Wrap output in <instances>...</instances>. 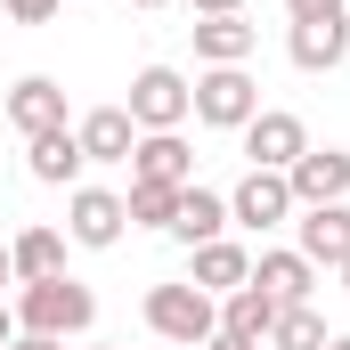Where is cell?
Wrapping results in <instances>:
<instances>
[{
  "label": "cell",
  "mask_w": 350,
  "mask_h": 350,
  "mask_svg": "<svg viewBox=\"0 0 350 350\" xmlns=\"http://www.w3.org/2000/svg\"><path fill=\"white\" fill-rule=\"evenodd\" d=\"M326 318L310 310V301H293V310H277V326H269V350H326Z\"/></svg>",
  "instance_id": "cell-21"
},
{
  "label": "cell",
  "mask_w": 350,
  "mask_h": 350,
  "mask_svg": "<svg viewBox=\"0 0 350 350\" xmlns=\"http://www.w3.org/2000/svg\"><path fill=\"white\" fill-rule=\"evenodd\" d=\"M8 122H16L25 139H41V131H66V82H49V74H25V82L8 90Z\"/></svg>",
  "instance_id": "cell-15"
},
{
  "label": "cell",
  "mask_w": 350,
  "mask_h": 350,
  "mask_svg": "<svg viewBox=\"0 0 350 350\" xmlns=\"http://www.w3.org/2000/svg\"><path fill=\"white\" fill-rule=\"evenodd\" d=\"M187 285H204V293L220 301V293L253 285V253H245L237 237H212V245H196V253H187Z\"/></svg>",
  "instance_id": "cell-13"
},
{
  "label": "cell",
  "mask_w": 350,
  "mask_h": 350,
  "mask_svg": "<svg viewBox=\"0 0 350 350\" xmlns=\"http://www.w3.org/2000/svg\"><path fill=\"white\" fill-rule=\"evenodd\" d=\"M334 277H342V293H350V261H342V269H334Z\"/></svg>",
  "instance_id": "cell-31"
},
{
  "label": "cell",
  "mask_w": 350,
  "mask_h": 350,
  "mask_svg": "<svg viewBox=\"0 0 350 350\" xmlns=\"http://www.w3.org/2000/svg\"><path fill=\"white\" fill-rule=\"evenodd\" d=\"M147 334L204 350L220 334V301H212L204 285H187V277H163V285H147Z\"/></svg>",
  "instance_id": "cell-2"
},
{
  "label": "cell",
  "mask_w": 350,
  "mask_h": 350,
  "mask_svg": "<svg viewBox=\"0 0 350 350\" xmlns=\"http://www.w3.org/2000/svg\"><path fill=\"white\" fill-rule=\"evenodd\" d=\"M326 350H350V334H334V342H326Z\"/></svg>",
  "instance_id": "cell-32"
},
{
  "label": "cell",
  "mask_w": 350,
  "mask_h": 350,
  "mask_svg": "<svg viewBox=\"0 0 350 350\" xmlns=\"http://www.w3.org/2000/svg\"><path fill=\"white\" fill-rule=\"evenodd\" d=\"M163 237H179L187 253H196V245H212V237H228V196H212L204 179H187V187H179V204H172V228H163Z\"/></svg>",
  "instance_id": "cell-10"
},
{
  "label": "cell",
  "mask_w": 350,
  "mask_h": 350,
  "mask_svg": "<svg viewBox=\"0 0 350 350\" xmlns=\"http://www.w3.org/2000/svg\"><path fill=\"white\" fill-rule=\"evenodd\" d=\"M285 57L301 74H334L350 57V16H318V25H285Z\"/></svg>",
  "instance_id": "cell-11"
},
{
  "label": "cell",
  "mask_w": 350,
  "mask_h": 350,
  "mask_svg": "<svg viewBox=\"0 0 350 350\" xmlns=\"http://www.w3.org/2000/svg\"><path fill=\"white\" fill-rule=\"evenodd\" d=\"M0 285H16V261H8V245H0Z\"/></svg>",
  "instance_id": "cell-29"
},
{
  "label": "cell",
  "mask_w": 350,
  "mask_h": 350,
  "mask_svg": "<svg viewBox=\"0 0 350 350\" xmlns=\"http://www.w3.org/2000/svg\"><path fill=\"white\" fill-rule=\"evenodd\" d=\"M8 350H66V342H49V334H16Z\"/></svg>",
  "instance_id": "cell-26"
},
{
  "label": "cell",
  "mask_w": 350,
  "mask_h": 350,
  "mask_svg": "<svg viewBox=\"0 0 350 350\" xmlns=\"http://www.w3.org/2000/svg\"><path fill=\"white\" fill-rule=\"evenodd\" d=\"M74 139H82L90 163H131V147H139V122L122 114V106H90L82 122H74Z\"/></svg>",
  "instance_id": "cell-18"
},
{
  "label": "cell",
  "mask_w": 350,
  "mask_h": 350,
  "mask_svg": "<svg viewBox=\"0 0 350 350\" xmlns=\"http://www.w3.org/2000/svg\"><path fill=\"white\" fill-rule=\"evenodd\" d=\"M122 228H131V212H122L114 187H90V179H82V187L66 196V245H82V253H114Z\"/></svg>",
  "instance_id": "cell-5"
},
{
  "label": "cell",
  "mask_w": 350,
  "mask_h": 350,
  "mask_svg": "<svg viewBox=\"0 0 350 350\" xmlns=\"http://www.w3.org/2000/svg\"><path fill=\"white\" fill-rule=\"evenodd\" d=\"M8 261H16V285H33V277H57L66 269V228H25V237H8Z\"/></svg>",
  "instance_id": "cell-20"
},
{
  "label": "cell",
  "mask_w": 350,
  "mask_h": 350,
  "mask_svg": "<svg viewBox=\"0 0 350 350\" xmlns=\"http://www.w3.org/2000/svg\"><path fill=\"white\" fill-rule=\"evenodd\" d=\"M269 326H277V301H269L261 285L220 293V334H237V342H261V350H269Z\"/></svg>",
  "instance_id": "cell-19"
},
{
  "label": "cell",
  "mask_w": 350,
  "mask_h": 350,
  "mask_svg": "<svg viewBox=\"0 0 350 350\" xmlns=\"http://www.w3.org/2000/svg\"><path fill=\"white\" fill-rule=\"evenodd\" d=\"M187 33H196V66H245L261 49V25H245V16H196Z\"/></svg>",
  "instance_id": "cell-17"
},
{
  "label": "cell",
  "mask_w": 350,
  "mask_h": 350,
  "mask_svg": "<svg viewBox=\"0 0 350 350\" xmlns=\"http://www.w3.org/2000/svg\"><path fill=\"white\" fill-rule=\"evenodd\" d=\"M131 179L187 187V179H196V155H187V139H179V131H139V147H131Z\"/></svg>",
  "instance_id": "cell-14"
},
{
  "label": "cell",
  "mask_w": 350,
  "mask_h": 350,
  "mask_svg": "<svg viewBox=\"0 0 350 350\" xmlns=\"http://www.w3.org/2000/svg\"><path fill=\"white\" fill-rule=\"evenodd\" d=\"M293 253L310 269H342L350 261V204H301L293 212Z\"/></svg>",
  "instance_id": "cell-8"
},
{
  "label": "cell",
  "mask_w": 350,
  "mask_h": 350,
  "mask_svg": "<svg viewBox=\"0 0 350 350\" xmlns=\"http://www.w3.org/2000/svg\"><path fill=\"white\" fill-rule=\"evenodd\" d=\"M0 8H8V16H16V25H49V16H57V8H66V0H0Z\"/></svg>",
  "instance_id": "cell-24"
},
{
  "label": "cell",
  "mask_w": 350,
  "mask_h": 350,
  "mask_svg": "<svg viewBox=\"0 0 350 350\" xmlns=\"http://www.w3.org/2000/svg\"><path fill=\"white\" fill-rule=\"evenodd\" d=\"M90 350H122V342H90Z\"/></svg>",
  "instance_id": "cell-33"
},
{
  "label": "cell",
  "mask_w": 350,
  "mask_h": 350,
  "mask_svg": "<svg viewBox=\"0 0 350 350\" xmlns=\"http://www.w3.org/2000/svg\"><path fill=\"white\" fill-rule=\"evenodd\" d=\"M196 16H245V0H187Z\"/></svg>",
  "instance_id": "cell-25"
},
{
  "label": "cell",
  "mask_w": 350,
  "mask_h": 350,
  "mask_svg": "<svg viewBox=\"0 0 350 350\" xmlns=\"http://www.w3.org/2000/svg\"><path fill=\"white\" fill-rule=\"evenodd\" d=\"M172 204H179V187H155V179H131V196H122L131 228H172Z\"/></svg>",
  "instance_id": "cell-22"
},
{
  "label": "cell",
  "mask_w": 350,
  "mask_h": 350,
  "mask_svg": "<svg viewBox=\"0 0 350 350\" xmlns=\"http://www.w3.org/2000/svg\"><path fill=\"white\" fill-rule=\"evenodd\" d=\"M285 187H293V204H350V147H310L285 172Z\"/></svg>",
  "instance_id": "cell-9"
},
{
  "label": "cell",
  "mask_w": 350,
  "mask_h": 350,
  "mask_svg": "<svg viewBox=\"0 0 350 350\" xmlns=\"http://www.w3.org/2000/svg\"><path fill=\"white\" fill-rule=\"evenodd\" d=\"M16 342V310H8V301H0V350Z\"/></svg>",
  "instance_id": "cell-27"
},
{
  "label": "cell",
  "mask_w": 350,
  "mask_h": 350,
  "mask_svg": "<svg viewBox=\"0 0 350 350\" xmlns=\"http://www.w3.org/2000/svg\"><path fill=\"white\" fill-rule=\"evenodd\" d=\"M187 114H196L204 131H245V122L261 114V82H253L245 66H204V74L187 82Z\"/></svg>",
  "instance_id": "cell-3"
},
{
  "label": "cell",
  "mask_w": 350,
  "mask_h": 350,
  "mask_svg": "<svg viewBox=\"0 0 350 350\" xmlns=\"http://www.w3.org/2000/svg\"><path fill=\"white\" fill-rule=\"evenodd\" d=\"M16 334H49V342H74L98 326V293H90L74 269H57V277H33V285H16Z\"/></svg>",
  "instance_id": "cell-1"
},
{
  "label": "cell",
  "mask_w": 350,
  "mask_h": 350,
  "mask_svg": "<svg viewBox=\"0 0 350 350\" xmlns=\"http://www.w3.org/2000/svg\"><path fill=\"white\" fill-rule=\"evenodd\" d=\"M204 350H261V342H237V334H212Z\"/></svg>",
  "instance_id": "cell-28"
},
{
  "label": "cell",
  "mask_w": 350,
  "mask_h": 350,
  "mask_svg": "<svg viewBox=\"0 0 350 350\" xmlns=\"http://www.w3.org/2000/svg\"><path fill=\"white\" fill-rule=\"evenodd\" d=\"M318 16H350V0H285V25H318Z\"/></svg>",
  "instance_id": "cell-23"
},
{
  "label": "cell",
  "mask_w": 350,
  "mask_h": 350,
  "mask_svg": "<svg viewBox=\"0 0 350 350\" xmlns=\"http://www.w3.org/2000/svg\"><path fill=\"white\" fill-rule=\"evenodd\" d=\"M122 114H131L139 131H179V122H187V74H179V66H139Z\"/></svg>",
  "instance_id": "cell-6"
},
{
  "label": "cell",
  "mask_w": 350,
  "mask_h": 350,
  "mask_svg": "<svg viewBox=\"0 0 350 350\" xmlns=\"http://www.w3.org/2000/svg\"><path fill=\"white\" fill-rule=\"evenodd\" d=\"M131 8H172V0H131Z\"/></svg>",
  "instance_id": "cell-30"
},
{
  "label": "cell",
  "mask_w": 350,
  "mask_h": 350,
  "mask_svg": "<svg viewBox=\"0 0 350 350\" xmlns=\"http://www.w3.org/2000/svg\"><path fill=\"white\" fill-rule=\"evenodd\" d=\"M237 139H245V163H253V172H293V163L310 155V122L285 114V106H261Z\"/></svg>",
  "instance_id": "cell-4"
},
{
  "label": "cell",
  "mask_w": 350,
  "mask_h": 350,
  "mask_svg": "<svg viewBox=\"0 0 350 350\" xmlns=\"http://www.w3.org/2000/svg\"><path fill=\"white\" fill-rule=\"evenodd\" d=\"M25 172L41 179V187H82L90 155H82V139H74V122H66V131H41V139H25Z\"/></svg>",
  "instance_id": "cell-12"
},
{
  "label": "cell",
  "mask_w": 350,
  "mask_h": 350,
  "mask_svg": "<svg viewBox=\"0 0 350 350\" xmlns=\"http://www.w3.org/2000/svg\"><path fill=\"white\" fill-rule=\"evenodd\" d=\"M253 285H261L277 310H293V301H310V293H318V269L301 261L293 245H277V253H253Z\"/></svg>",
  "instance_id": "cell-16"
},
{
  "label": "cell",
  "mask_w": 350,
  "mask_h": 350,
  "mask_svg": "<svg viewBox=\"0 0 350 350\" xmlns=\"http://www.w3.org/2000/svg\"><path fill=\"white\" fill-rule=\"evenodd\" d=\"M301 204H293V187H285V172H245L237 187H228V228H253V237H269V228H285Z\"/></svg>",
  "instance_id": "cell-7"
}]
</instances>
